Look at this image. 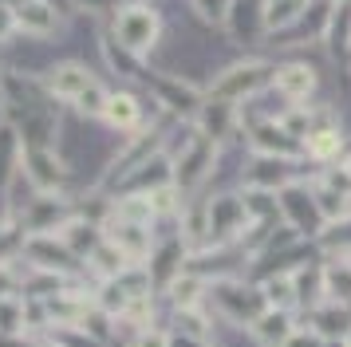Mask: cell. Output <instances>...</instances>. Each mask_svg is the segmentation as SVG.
Wrapping results in <instances>:
<instances>
[{"instance_id":"cell-1","label":"cell","mask_w":351,"mask_h":347,"mask_svg":"<svg viewBox=\"0 0 351 347\" xmlns=\"http://www.w3.org/2000/svg\"><path fill=\"white\" fill-rule=\"evenodd\" d=\"M272 75H276V71H272L265 60H237V63H229L221 75L209 83V99H213V103H229V107H233V103H241V99L256 95Z\"/></svg>"},{"instance_id":"cell-2","label":"cell","mask_w":351,"mask_h":347,"mask_svg":"<svg viewBox=\"0 0 351 347\" xmlns=\"http://www.w3.org/2000/svg\"><path fill=\"white\" fill-rule=\"evenodd\" d=\"M162 36V20L154 8H146V4H127V8H119L114 12V44L130 51V56H146L150 47L158 44Z\"/></svg>"},{"instance_id":"cell-3","label":"cell","mask_w":351,"mask_h":347,"mask_svg":"<svg viewBox=\"0 0 351 347\" xmlns=\"http://www.w3.org/2000/svg\"><path fill=\"white\" fill-rule=\"evenodd\" d=\"M213 162H217V142L206 139V134L197 130V134L190 139V146H186V150L178 154V162H174V189L178 193L197 189L209 174H213Z\"/></svg>"},{"instance_id":"cell-4","label":"cell","mask_w":351,"mask_h":347,"mask_svg":"<svg viewBox=\"0 0 351 347\" xmlns=\"http://www.w3.org/2000/svg\"><path fill=\"white\" fill-rule=\"evenodd\" d=\"M24 261L28 265H36L40 272H51V276H64L67 268H75V252L67 249L64 237L56 233H28V241H24Z\"/></svg>"},{"instance_id":"cell-5","label":"cell","mask_w":351,"mask_h":347,"mask_svg":"<svg viewBox=\"0 0 351 347\" xmlns=\"http://www.w3.org/2000/svg\"><path fill=\"white\" fill-rule=\"evenodd\" d=\"M276 202H280V217L292 233H324L328 229V221L319 213L316 198H308V189L300 186H285L276 189Z\"/></svg>"},{"instance_id":"cell-6","label":"cell","mask_w":351,"mask_h":347,"mask_svg":"<svg viewBox=\"0 0 351 347\" xmlns=\"http://www.w3.org/2000/svg\"><path fill=\"white\" fill-rule=\"evenodd\" d=\"M209 288H213V304H217V312L229 315V320H241V324H253L256 315L269 308L265 296H261V288H256V292H245V288L233 284V280H217V284H209Z\"/></svg>"},{"instance_id":"cell-7","label":"cell","mask_w":351,"mask_h":347,"mask_svg":"<svg viewBox=\"0 0 351 347\" xmlns=\"http://www.w3.org/2000/svg\"><path fill=\"white\" fill-rule=\"evenodd\" d=\"M20 170L32 178L36 193H56V189H60V182L67 178L64 162L56 158V150H51V146H24Z\"/></svg>"},{"instance_id":"cell-8","label":"cell","mask_w":351,"mask_h":347,"mask_svg":"<svg viewBox=\"0 0 351 347\" xmlns=\"http://www.w3.org/2000/svg\"><path fill=\"white\" fill-rule=\"evenodd\" d=\"M249 146L256 150V158H280V162H292V158L304 154V142L292 139L280 123H253L249 126Z\"/></svg>"},{"instance_id":"cell-9","label":"cell","mask_w":351,"mask_h":347,"mask_svg":"<svg viewBox=\"0 0 351 347\" xmlns=\"http://www.w3.org/2000/svg\"><path fill=\"white\" fill-rule=\"evenodd\" d=\"M245 229H249V217H245V202L237 193H225V198L209 202V241L213 245H225L229 237H241Z\"/></svg>"},{"instance_id":"cell-10","label":"cell","mask_w":351,"mask_h":347,"mask_svg":"<svg viewBox=\"0 0 351 347\" xmlns=\"http://www.w3.org/2000/svg\"><path fill=\"white\" fill-rule=\"evenodd\" d=\"M44 83H48V95H51V99L75 103L83 91H91V87H95V75H91V71H87L80 60H67V63H56L48 75H44Z\"/></svg>"},{"instance_id":"cell-11","label":"cell","mask_w":351,"mask_h":347,"mask_svg":"<svg viewBox=\"0 0 351 347\" xmlns=\"http://www.w3.org/2000/svg\"><path fill=\"white\" fill-rule=\"evenodd\" d=\"M71 221V205L60 198V193H36L28 209H24V225L32 233H56Z\"/></svg>"},{"instance_id":"cell-12","label":"cell","mask_w":351,"mask_h":347,"mask_svg":"<svg viewBox=\"0 0 351 347\" xmlns=\"http://www.w3.org/2000/svg\"><path fill=\"white\" fill-rule=\"evenodd\" d=\"M16 32L32 36V40H51L60 32V12L51 0H28L16 8Z\"/></svg>"},{"instance_id":"cell-13","label":"cell","mask_w":351,"mask_h":347,"mask_svg":"<svg viewBox=\"0 0 351 347\" xmlns=\"http://www.w3.org/2000/svg\"><path fill=\"white\" fill-rule=\"evenodd\" d=\"M292 331H296L292 312H276V308H265V312L249 324V335H253L261 347H285V339Z\"/></svg>"},{"instance_id":"cell-14","label":"cell","mask_w":351,"mask_h":347,"mask_svg":"<svg viewBox=\"0 0 351 347\" xmlns=\"http://www.w3.org/2000/svg\"><path fill=\"white\" fill-rule=\"evenodd\" d=\"M146 83H150V87H154V91H158L162 99H166V103H170V107L178 110V115H197V110H202V103H206V99L193 91L190 83H182V79H170V75H146Z\"/></svg>"},{"instance_id":"cell-15","label":"cell","mask_w":351,"mask_h":347,"mask_svg":"<svg viewBox=\"0 0 351 347\" xmlns=\"http://www.w3.org/2000/svg\"><path fill=\"white\" fill-rule=\"evenodd\" d=\"M272 83H276V91L285 95L288 103H304L308 95L316 91V71H312L308 63H285V67L272 75Z\"/></svg>"},{"instance_id":"cell-16","label":"cell","mask_w":351,"mask_h":347,"mask_svg":"<svg viewBox=\"0 0 351 347\" xmlns=\"http://www.w3.org/2000/svg\"><path fill=\"white\" fill-rule=\"evenodd\" d=\"M103 123L119 130V134H138V123H143V110H138V99L127 91H119L107 99V107H103Z\"/></svg>"},{"instance_id":"cell-17","label":"cell","mask_w":351,"mask_h":347,"mask_svg":"<svg viewBox=\"0 0 351 347\" xmlns=\"http://www.w3.org/2000/svg\"><path fill=\"white\" fill-rule=\"evenodd\" d=\"M308 8H312V0H265L261 4V24H265V32H285L292 24H300Z\"/></svg>"},{"instance_id":"cell-18","label":"cell","mask_w":351,"mask_h":347,"mask_svg":"<svg viewBox=\"0 0 351 347\" xmlns=\"http://www.w3.org/2000/svg\"><path fill=\"white\" fill-rule=\"evenodd\" d=\"M312 331H316L319 339H351V308L348 304H335V300L319 304Z\"/></svg>"},{"instance_id":"cell-19","label":"cell","mask_w":351,"mask_h":347,"mask_svg":"<svg viewBox=\"0 0 351 347\" xmlns=\"http://www.w3.org/2000/svg\"><path fill=\"white\" fill-rule=\"evenodd\" d=\"M245 182H249V189L276 193V189L288 186V162H280V158H256L249 166V174H245Z\"/></svg>"},{"instance_id":"cell-20","label":"cell","mask_w":351,"mask_h":347,"mask_svg":"<svg viewBox=\"0 0 351 347\" xmlns=\"http://www.w3.org/2000/svg\"><path fill=\"white\" fill-rule=\"evenodd\" d=\"M170 300H174V308L178 312H193L202 300H206V292H209V284L202 280V276H193V272H182V276H174L170 280Z\"/></svg>"},{"instance_id":"cell-21","label":"cell","mask_w":351,"mask_h":347,"mask_svg":"<svg viewBox=\"0 0 351 347\" xmlns=\"http://www.w3.org/2000/svg\"><path fill=\"white\" fill-rule=\"evenodd\" d=\"M87 265L95 268V272L103 276V280H114V276H123V272L130 268V261H127V256H123L119 249H114V245L107 241V237H103V241H99L95 249H91Z\"/></svg>"},{"instance_id":"cell-22","label":"cell","mask_w":351,"mask_h":347,"mask_svg":"<svg viewBox=\"0 0 351 347\" xmlns=\"http://www.w3.org/2000/svg\"><path fill=\"white\" fill-rule=\"evenodd\" d=\"M324 288H328V300L335 304H351V261H335V265H324Z\"/></svg>"},{"instance_id":"cell-23","label":"cell","mask_w":351,"mask_h":347,"mask_svg":"<svg viewBox=\"0 0 351 347\" xmlns=\"http://www.w3.org/2000/svg\"><path fill=\"white\" fill-rule=\"evenodd\" d=\"M261 296H265V304L276 308V312H292V304H300L292 276H269V280L261 284Z\"/></svg>"},{"instance_id":"cell-24","label":"cell","mask_w":351,"mask_h":347,"mask_svg":"<svg viewBox=\"0 0 351 347\" xmlns=\"http://www.w3.org/2000/svg\"><path fill=\"white\" fill-rule=\"evenodd\" d=\"M339 146H343L339 126H328V130H316V134L304 139V154H312L316 162H332V158L339 154Z\"/></svg>"},{"instance_id":"cell-25","label":"cell","mask_w":351,"mask_h":347,"mask_svg":"<svg viewBox=\"0 0 351 347\" xmlns=\"http://www.w3.org/2000/svg\"><path fill=\"white\" fill-rule=\"evenodd\" d=\"M292 284H296V300H312V304H316L319 296H328V288H324V265L300 268V272L292 276Z\"/></svg>"},{"instance_id":"cell-26","label":"cell","mask_w":351,"mask_h":347,"mask_svg":"<svg viewBox=\"0 0 351 347\" xmlns=\"http://www.w3.org/2000/svg\"><path fill=\"white\" fill-rule=\"evenodd\" d=\"M193 12L202 16L206 24H229L233 0H193Z\"/></svg>"},{"instance_id":"cell-27","label":"cell","mask_w":351,"mask_h":347,"mask_svg":"<svg viewBox=\"0 0 351 347\" xmlns=\"http://www.w3.org/2000/svg\"><path fill=\"white\" fill-rule=\"evenodd\" d=\"M178 335H186V339H202L206 344V335H209V324H206V315L197 312H178Z\"/></svg>"},{"instance_id":"cell-28","label":"cell","mask_w":351,"mask_h":347,"mask_svg":"<svg viewBox=\"0 0 351 347\" xmlns=\"http://www.w3.org/2000/svg\"><path fill=\"white\" fill-rule=\"evenodd\" d=\"M107 99H111V95L103 91V87H91V91H83L80 99H75V107L83 110V115H91V119H103V107H107Z\"/></svg>"},{"instance_id":"cell-29","label":"cell","mask_w":351,"mask_h":347,"mask_svg":"<svg viewBox=\"0 0 351 347\" xmlns=\"http://www.w3.org/2000/svg\"><path fill=\"white\" fill-rule=\"evenodd\" d=\"M130 347H170V335H162L158 328H146L130 339Z\"/></svg>"},{"instance_id":"cell-30","label":"cell","mask_w":351,"mask_h":347,"mask_svg":"<svg viewBox=\"0 0 351 347\" xmlns=\"http://www.w3.org/2000/svg\"><path fill=\"white\" fill-rule=\"evenodd\" d=\"M285 347H324V339H319L312 328H296V331L285 339Z\"/></svg>"},{"instance_id":"cell-31","label":"cell","mask_w":351,"mask_h":347,"mask_svg":"<svg viewBox=\"0 0 351 347\" xmlns=\"http://www.w3.org/2000/svg\"><path fill=\"white\" fill-rule=\"evenodd\" d=\"M8 36H16V12L0 4V40H8Z\"/></svg>"},{"instance_id":"cell-32","label":"cell","mask_w":351,"mask_h":347,"mask_svg":"<svg viewBox=\"0 0 351 347\" xmlns=\"http://www.w3.org/2000/svg\"><path fill=\"white\" fill-rule=\"evenodd\" d=\"M83 8H114V4H119V0H80Z\"/></svg>"},{"instance_id":"cell-33","label":"cell","mask_w":351,"mask_h":347,"mask_svg":"<svg viewBox=\"0 0 351 347\" xmlns=\"http://www.w3.org/2000/svg\"><path fill=\"white\" fill-rule=\"evenodd\" d=\"M4 119H8V95L0 91V123H4Z\"/></svg>"},{"instance_id":"cell-34","label":"cell","mask_w":351,"mask_h":347,"mask_svg":"<svg viewBox=\"0 0 351 347\" xmlns=\"http://www.w3.org/2000/svg\"><path fill=\"white\" fill-rule=\"evenodd\" d=\"M0 4H4V8H12V12H16L20 4H28V0H0Z\"/></svg>"},{"instance_id":"cell-35","label":"cell","mask_w":351,"mask_h":347,"mask_svg":"<svg viewBox=\"0 0 351 347\" xmlns=\"http://www.w3.org/2000/svg\"><path fill=\"white\" fill-rule=\"evenodd\" d=\"M343 174H348V182H351V158H348V162H343Z\"/></svg>"},{"instance_id":"cell-36","label":"cell","mask_w":351,"mask_h":347,"mask_svg":"<svg viewBox=\"0 0 351 347\" xmlns=\"http://www.w3.org/2000/svg\"><path fill=\"white\" fill-rule=\"evenodd\" d=\"M348 63H351V36H348Z\"/></svg>"},{"instance_id":"cell-37","label":"cell","mask_w":351,"mask_h":347,"mask_svg":"<svg viewBox=\"0 0 351 347\" xmlns=\"http://www.w3.org/2000/svg\"><path fill=\"white\" fill-rule=\"evenodd\" d=\"M51 347H56V344H51Z\"/></svg>"}]
</instances>
